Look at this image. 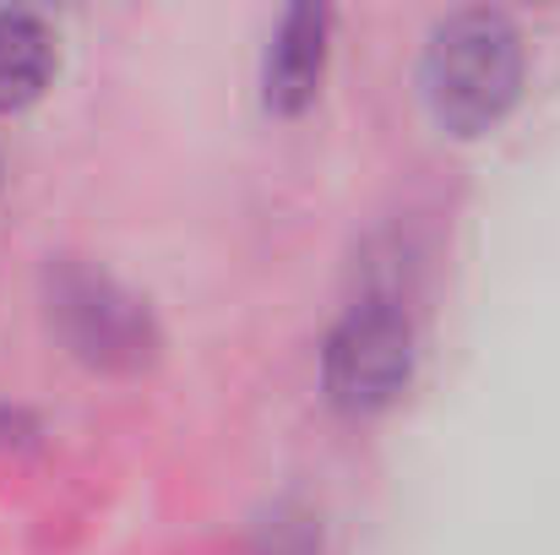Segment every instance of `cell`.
Listing matches in <instances>:
<instances>
[{"label":"cell","mask_w":560,"mask_h":555,"mask_svg":"<svg viewBox=\"0 0 560 555\" xmlns=\"http://www.w3.org/2000/svg\"><path fill=\"white\" fill-rule=\"evenodd\" d=\"M523 33L501 11H457L430 33L424 49V104L441 131L485 137L506 120L523 93Z\"/></svg>","instance_id":"1"},{"label":"cell","mask_w":560,"mask_h":555,"mask_svg":"<svg viewBox=\"0 0 560 555\" xmlns=\"http://www.w3.org/2000/svg\"><path fill=\"white\" fill-rule=\"evenodd\" d=\"M408 375H413V327L386 300L354 305L322 349V386L343 414L386 408L408 386Z\"/></svg>","instance_id":"2"},{"label":"cell","mask_w":560,"mask_h":555,"mask_svg":"<svg viewBox=\"0 0 560 555\" xmlns=\"http://www.w3.org/2000/svg\"><path fill=\"white\" fill-rule=\"evenodd\" d=\"M327 71V11L322 5H289L272 49H267V109L300 115L316 104Z\"/></svg>","instance_id":"3"},{"label":"cell","mask_w":560,"mask_h":555,"mask_svg":"<svg viewBox=\"0 0 560 555\" xmlns=\"http://www.w3.org/2000/svg\"><path fill=\"white\" fill-rule=\"evenodd\" d=\"M55 71V33L38 11H0V115L33 104Z\"/></svg>","instance_id":"4"},{"label":"cell","mask_w":560,"mask_h":555,"mask_svg":"<svg viewBox=\"0 0 560 555\" xmlns=\"http://www.w3.org/2000/svg\"><path fill=\"white\" fill-rule=\"evenodd\" d=\"M66 311L82 316L77 344H82L88 355H98V360H109V355H137V338L148 333V316H142L131 300H120L104 278H98V284L88 278L77 294H66Z\"/></svg>","instance_id":"5"}]
</instances>
